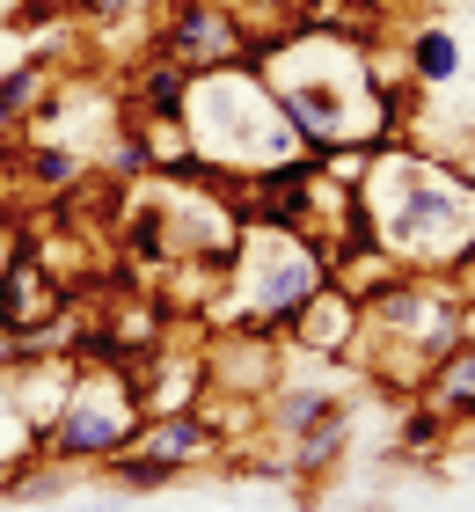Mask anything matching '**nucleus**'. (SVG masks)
<instances>
[{"instance_id":"f257e3e1","label":"nucleus","mask_w":475,"mask_h":512,"mask_svg":"<svg viewBox=\"0 0 475 512\" xmlns=\"http://www.w3.org/2000/svg\"><path fill=\"white\" fill-rule=\"evenodd\" d=\"M256 74L285 125L307 139V154H373L395 132V96L373 74V52L351 30H285L256 44Z\"/></svg>"},{"instance_id":"f03ea898","label":"nucleus","mask_w":475,"mask_h":512,"mask_svg":"<svg viewBox=\"0 0 475 512\" xmlns=\"http://www.w3.org/2000/svg\"><path fill=\"white\" fill-rule=\"evenodd\" d=\"M359 220V249H380L395 271L454 278L475 249V176L417 147H373V161L359 169Z\"/></svg>"},{"instance_id":"7ed1b4c3","label":"nucleus","mask_w":475,"mask_h":512,"mask_svg":"<svg viewBox=\"0 0 475 512\" xmlns=\"http://www.w3.org/2000/svg\"><path fill=\"white\" fill-rule=\"evenodd\" d=\"M183 139L198 154L205 176H242V183H264L278 169L307 161V139L285 125V110L271 103L256 59H227V66H198L183 74Z\"/></svg>"},{"instance_id":"20e7f679","label":"nucleus","mask_w":475,"mask_h":512,"mask_svg":"<svg viewBox=\"0 0 475 512\" xmlns=\"http://www.w3.org/2000/svg\"><path fill=\"white\" fill-rule=\"evenodd\" d=\"M139 381H132V359H103V366H74V388H66V403L52 410V425H44V461H59V469H103L117 447H132L139 432Z\"/></svg>"},{"instance_id":"39448f33","label":"nucleus","mask_w":475,"mask_h":512,"mask_svg":"<svg viewBox=\"0 0 475 512\" xmlns=\"http://www.w3.org/2000/svg\"><path fill=\"white\" fill-rule=\"evenodd\" d=\"M161 59H176L183 74L198 66H227V59H249V37L220 0H176L169 22H161Z\"/></svg>"},{"instance_id":"423d86ee","label":"nucleus","mask_w":475,"mask_h":512,"mask_svg":"<svg viewBox=\"0 0 475 512\" xmlns=\"http://www.w3.org/2000/svg\"><path fill=\"white\" fill-rule=\"evenodd\" d=\"M359 330H366V300L344 286V278H322L315 293H307V308L293 315V330L285 344L307 359H351L359 352Z\"/></svg>"},{"instance_id":"0eeeda50","label":"nucleus","mask_w":475,"mask_h":512,"mask_svg":"<svg viewBox=\"0 0 475 512\" xmlns=\"http://www.w3.org/2000/svg\"><path fill=\"white\" fill-rule=\"evenodd\" d=\"M417 403L439 417V425H475V337L446 344V352L417 374Z\"/></svg>"},{"instance_id":"6e6552de","label":"nucleus","mask_w":475,"mask_h":512,"mask_svg":"<svg viewBox=\"0 0 475 512\" xmlns=\"http://www.w3.org/2000/svg\"><path fill=\"white\" fill-rule=\"evenodd\" d=\"M402 59H410V81L432 88V96L468 74V44L446 30V22H410V30H402Z\"/></svg>"},{"instance_id":"1a4fd4ad","label":"nucleus","mask_w":475,"mask_h":512,"mask_svg":"<svg viewBox=\"0 0 475 512\" xmlns=\"http://www.w3.org/2000/svg\"><path fill=\"white\" fill-rule=\"evenodd\" d=\"M37 447H44V425H37V410L22 403L15 374L0 366V476L22 469V461H37Z\"/></svg>"},{"instance_id":"9d476101","label":"nucleus","mask_w":475,"mask_h":512,"mask_svg":"<svg viewBox=\"0 0 475 512\" xmlns=\"http://www.w3.org/2000/svg\"><path fill=\"white\" fill-rule=\"evenodd\" d=\"M81 8H88V15H103V22H110V15H125V8H139V0H81Z\"/></svg>"},{"instance_id":"9b49d317","label":"nucleus","mask_w":475,"mask_h":512,"mask_svg":"<svg viewBox=\"0 0 475 512\" xmlns=\"http://www.w3.org/2000/svg\"><path fill=\"white\" fill-rule=\"evenodd\" d=\"M81 512H117V505H81Z\"/></svg>"},{"instance_id":"f8f14e48","label":"nucleus","mask_w":475,"mask_h":512,"mask_svg":"<svg viewBox=\"0 0 475 512\" xmlns=\"http://www.w3.org/2000/svg\"><path fill=\"white\" fill-rule=\"evenodd\" d=\"M468 476H475V454H468Z\"/></svg>"}]
</instances>
